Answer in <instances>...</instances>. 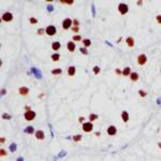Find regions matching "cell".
Wrapping results in <instances>:
<instances>
[{
  "label": "cell",
  "mask_w": 161,
  "mask_h": 161,
  "mask_svg": "<svg viewBox=\"0 0 161 161\" xmlns=\"http://www.w3.org/2000/svg\"><path fill=\"white\" fill-rule=\"evenodd\" d=\"M156 19H157V22L159 24H161V15H157V16H156Z\"/></svg>",
  "instance_id": "cell-33"
},
{
  "label": "cell",
  "mask_w": 161,
  "mask_h": 161,
  "mask_svg": "<svg viewBox=\"0 0 161 161\" xmlns=\"http://www.w3.org/2000/svg\"><path fill=\"white\" fill-rule=\"evenodd\" d=\"M82 129L84 132H91L93 129V125L90 121H86L82 125Z\"/></svg>",
  "instance_id": "cell-3"
},
{
  "label": "cell",
  "mask_w": 161,
  "mask_h": 161,
  "mask_svg": "<svg viewBox=\"0 0 161 161\" xmlns=\"http://www.w3.org/2000/svg\"><path fill=\"white\" fill-rule=\"evenodd\" d=\"M44 32H45V29H43V28L38 29V34H43Z\"/></svg>",
  "instance_id": "cell-31"
},
{
  "label": "cell",
  "mask_w": 161,
  "mask_h": 161,
  "mask_svg": "<svg viewBox=\"0 0 161 161\" xmlns=\"http://www.w3.org/2000/svg\"><path fill=\"white\" fill-rule=\"evenodd\" d=\"M121 119H122L123 122H127L129 120V114H128L127 111H122L121 112Z\"/></svg>",
  "instance_id": "cell-13"
},
{
  "label": "cell",
  "mask_w": 161,
  "mask_h": 161,
  "mask_svg": "<svg viewBox=\"0 0 161 161\" xmlns=\"http://www.w3.org/2000/svg\"><path fill=\"white\" fill-rule=\"evenodd\" d=\"M35 116H37V114H35V112H33V111L25 112V114H24V117H25V119H26L27 121L33 120V119L35 118Z\"/></svg>",
  "instance_id": "cell-2"
},
{
  "label": "cell",
  "mask_w": 161,
  "mask_h": 161,
  "mask_svg": "<svg viewBox=\"0 0 161 161\" xmlns=\"http://www.w3.org/2000/svg\"><path fill=\"white\" fill-rule=\"evenodd\" d=\"M80 51H81V53H83V54H85V55H87V54H88V52H87L86 47H81V48H80Z\"/></svg>",
  "instance_id": "cell-29"
},
{
  "label": "cell",
  "mask_w": 161,
  "mask_h": 161,
  "mask_svg": "<svg viewBox=\"0 0 161 161\" xmlns=\"http://www.w3.org/2000/svg\"><path fill=\"white\" fill-rule=\"evenodd\" d=\"M72 24H73V20H72L71 18H66V19H64L62 20V28H64L65 30H67V29H69V28H71L72 27Z\"/></svg>",
  "instance_id": "cell-5"
},
{
  "label": "cell",
  "mask_w": 161,
  "mask_h": 161,
  "mask_svg": "<svg viewBox=\"0 0 161 161\" xmlns=\"http://www.w3.org/2000/svg\"><path fill=\"white\" fill-rule=\"evenodd\" d=\"M83 44H84L85 47H88V46L91 45V42H90L89 39H84V40H83Z\"/></svg>",
  "instance_id": "cell-19"
},
{
  "label": "cell",
  "mask_w": 161,
  "mask_h": 161,
  "mask_svg": "<svg viewBox=\"0 0 161 161\" xmlns=\"http://www.w3.org/2000/svg\"><path fill=\"white\" fill-rule=\"evenodd\" d=\"M72 31H73V32H79L80 27H75V26H73V27H72Z\"/></svg>",
  "instance_id": "cell-30"
},
{
  "label": "cell",
  "mask_w": 161,
  "mask_h": 161,
  "mask_svg": "<svg viewBox=\"0 0 161 161\" xmlns=\"http://www.w3.org/2000/svg\"><path fill=\"white\" fill-rule=\"evenodd\" d=\"M131 73H132V72H131L130 67H126V68L122 70V75H125V76H130Z\"/></svg>",
  "instance_id": "cell-14"
},
{
  "label": "cell",
  "mask_w": 161,
  "mask_h": 161,
  "mask_svg": "<svg viewBox=\"0 0 161 161\" xmlns=\"http://www.w3.org/2000/svg\"><path fill=\"white\" fill-rule=\"evenodd\" d=\"M56 32H57V29H56L55 26H53V25H49V26H47V27L45 28V33L47 35H49V37L55 35Z\"/></svg>",
  "instance_id": "cell-1"
},
{
  "label": "cell",
  "mask_w": 161,
  "mask_h": 161,
  "mask_svg": "<svg viewBox=\"0 0 161 161\" xmlns=\"http://www.w3.org/2000/svg\"><path fill=\"white\" fill-rule=\"evenodd\" d=\"M92 71H93V73H95V74H99L100 73V68L98 66H96V67H93Z\"/></svg>",
  "instance_id": "cell-24"
},
{
  "label": "cell",
  "mask_w": 161,
  "mask_h": 161,
  "mask_svg": "<svg viewBox=\"0 0 161 161\" xmlns=\"http://www.w3.org/2000/svg\"><path fill=\"white\" fill-rule=\"evenodd\" d=\"M75 67H73V66H71V67H69L68 68V74L70 75V76H73L74 74H75Z\"/></svg>",
  "instance_id": "cell-16"
},
{
  "label": "cell",
  "mask_w": 161,
  "mask_h": 161,
  "mask_svg": "<svg viewBox=\"0 0 161 161\" xmlns=\"http://www.w3.org/2000/svg\"><path fill=\"white\" fill-rule=\"evenodd\" d=\"M0 150H1V152H0V153H1V156H6L7 155V152L4 149H0Z\"/></svg>",
  "instance_id": "cell-35"
},
{
  "label": "cell",
  "mask_w": 161,
  "mask_h": 161,
  "mask_svg": "<svg viewBox=\"0 0 161 161\" xmlns=\"http://www.w3.org/2000/svg\"><path fill=\"white\" fill-rule=\"evenodd\" d=\"M59 58H60V55L58 53H55V54L52 55V60H53V61H58Z\"/></svg>",
  "instance_id": "cell-18"
},
{
  "label": "cell",
  "mask_w": 161,
  "mask_h": 161,
  "mask_svg": "<svg viewBox=\"0 0 161 161\" xmlns=\"http://www.w3.org/2000/svg\"><path fill=\"white\" fill-rule=\"evenodd\" d=\"M129 77H130V80H131L132 82H137V81L139 80L140 76H139V73H137V72H132Z\"/></svg>",
  "instance_id": "cell-15"
},
{
  "label": "cell",
  "mask_w": 161,
  "mask_h": 161,
  "mask_svg": "<svg viewBox=\"0 0 161 161\" xmlns=\"http://www.w3.org/2000/svg\"><path fill=\"white\" fill-rule=\"evenodd\" d=\"M115 73H116L117 75H120V74H122V71H120L119 69H116V70H115Z\"/></svg>",
  "instance_id": "cell-34"
},
{
  "label": "cell",
  "mask_w": 161,
  "mask_h": 161,
  "mask_svg": "<svg viewBox=\"0 0 161 161\" xmlns=\"http://www.w3.org/2000/svg\"><path fill=\"white\" fill-rule=\"evenodd\" d=\"M146 61H147V57L145 54H141V55H139L138 56V64L140 66H143L146 64Z\"/></svg>",
  "instance_id": "cell-6"
},
{
  "label": "cell",
  "mask_w": 161,
  "mask_h": 161,
  "mask_svg": "<svg viewBox=\"0 0 161 161\" xmlns=\"http://www.w3.org/2000/svg\"><path fill=\"white\" fill-rule=\"evenodd\" d=\"M25 108H26V112L31 111V106H29V105H26V106H25Z\"/></svg>",
  "instance_id": "cell-36"
},
{
  "label": "cell",
  "mask_w": 161,
  "mask_h": 161,
  "mask_svg": "<svg viewBox=\"0 0 161 161\" xmlns=\"http://www.w3.org/2000/svg\"><path fill=\"white\" fill-rule=\"evenodd\" d=\"M98 119V115L97 114H90L89 115V121L91 122V121H93V120H97Z\"/></svg>",
  "instance_id": "cell-21"
},
{
  "label": "cell",
  "mask_w": 161,
  "mask_h": 161,
  "mask_svg": "<svg viewBox=\"0 0 161 161\" xmlns=\"http://www.w3.org/2000/svg\"><path fill=\"white\" fill-rule=\"evenodd\" d=\"M18 92H19V95H22V96H27L28 93H29V88L28 87H19L18 88Z\"/></svg>",
  "instance_id": "cell-9"
},
{
  "label": "cell",
  "mask_w": 161,
  "mask_h": 161,
  "mask_svg": "<svg viewBox=\"0 0 161 161\" xmlns=\"http://www.w3.org/2000/svg\"><path fill=\"white\" fill-rule=\"evenodd\" d=\"M67 47H68L69 52H74L75 51V43L73 41H70V42H68V44H67Z\"/></svg>",
  "instance_id": "cell-12"
},
{
  "label": "cell",
  "mask_w": 161,
  "mask_h": 161,
  "mask_svg": "<svg viewBox=\"0 0 161 161\" xmlns=\"http://www.w3.org/2000/svg\"><path fill=\"white\" fill-rule=\"evenodd\" d=\"M61 72H62L61 69H54V70H52V74L53 75H59V74H61Z\"/></svg>",
  "instance_id": "cell-20"
},
{
  "label": "cell",
  "mask_w": 161,
  "mask_h": 161,
  "mask_svg": "<svg viewBox=\"0 0 161 161\" xmlns=\"http://www.w3.org/2000/svg\"><path fill=\"white\" fill-rule=\"evenodd\" d=\"M52 48H53L54 51H58L60 48V43L59 42H53V44H52Z\"/></svg>",
  "instance_id": "cell-17"
},
{
  "label": "cell",
  "mask_w": 161,
  "mask_h": 161,
  "mask_svg": "<svg viewBox=\"0 0 161 161\" xmlns=\"http://www.w3.org/2000/svg\"><path fill=\"white\" fill-rule=\"evenodd\" d=\"M139 95L140 96H142V97H146V95H147V92L146 91H144V90H139Z\"/></svg>",
  "instance_id": "cell-28"
},
{
  "label": "cell",
  "mask_w": 161,
  "mask_h": 161,
  "mask_svg": "<svg viewBox=\"0 0 161 161\" xmlns=\"http://www.w3.org/2000/svg\"><path fill=\"white\" fill-rule=\"evenodd\" d=\"M106 132H107L108 135H111V137L116 135V133H117V128H116L115 126H110V127L107 128Z\"/></svg>",
  "instance_id": "cell-8"
},
{
  "label": "cell",
  "mask_w": 161,
  "mask_h": 161,
  "mask_svg": "<svg viewBox=\"0 0 161 161\" xmlns=\"http://www.w3.org/2000/svg\"><path fill=\"white\" fill-rule=\"evenodd\" d=\"M72 39H73V42H79V41L82 40V37H81V35H74Z\"/></svg>",
  "instance_id": "cell-25"
},
{
  "label": "cell",
  "mask_w": 161,
  "mask_h": 161,
  "mask_svg": "<svg viewBox=\"0 0 161 161\" xmlns=\"http://www.w3.org/2000/svg\"><path fill=\"white\" fill-rule=\"evenodd\" d=\"M12 19H13V15H12L11 13H10V12L3 13V15H2V20H3V22L9 23V22H11Z\"/></svg>",
  "instance_id": "cell-7"
},
{
  "label": "cell",
  "mask_w": 161,
  "mask_h": 161,
  "mask_svg": "<svg viewBox=\"0 0 161 161\" xmlns=\"http://www.w3.org/2000/svg\"><path fill=\"white\" fill-rule=\"evenodd\" d=\"M73 141H74V142H80V141H82V134H77V135H74V137H73Z\"/></svg>",
  "instance_id": "cell-22"
},
{
  "label": "cell",
  "mask_w": 161,
  "mask_h": 161,
  "mask_svg": "<svg viewBox=\"0 0 161 161\" xmlns=\"http://www.w3.org/2000/svg\"><path fill=\"white\" fill-rule=\"evenodd\" d=\"M138 3H139V6H142V4H143V2H142V1H139Z\"/></svg>",
  "instance_id": "cell-39"
},
{
  "label": "cell",
  "mask_w": 161,
  "mask_h": 161,
  "mask_svg": "<svg viewBox=\"0 0 161 161\" xmlns=\"http://www.w3.org/2000/svg\"><path fill=\"white\" fill-rule=\"evenodd\" d=\"M126 43H127V45L129 46V47H133L134 44H135V42H134V39L132 37H128L126 39Z\"/></svg>",
  "instance_id": "cell-11"
},
{
  "label": "cell",
  "mask_w": 161,
  "mask_h": 161,
  "mask_svg": "<svg viewBox=\"0 0 161 161\" xmlns=\"http://www.w3.org/2000/svg\"><path fill=\"white\" fill-rule=\"evenodd\" d=\"M25 131L27 132V133H29V134H31V133H33V128H32V127H28Z\"/></svg>",
  "instance_id": "cell-27"
},
{
  "label": "cell",
  "mask_w": 161,
  "mask_h": 161,
  "mask_svg": "<svg viewBox=\"0 0 161 161\" xmlns=\"http://www.w3.org/2000/svg\"><path fill=\"white\" fill-rule=\"evenodd\" d=\"M118 11L121 15H125L127 14L128 11H129V8H128V4L126 3H119L118 4Z\"/></svg>",
  "instance_id": "cell-4"
},
{
  "label": "cell",
  "mask_w": 161,
  "mask_h": 161,
  "mask_svg": "<svg viewBox=\"0 0 161 161\" xmlns=\"http://www.w3.org/2000/svg\"><path fill=\"white\" fill-rule=\"evenodd\" d=\"M2 117H3V118H8V119L10 118V116L8 115V114H3V115H2Z\"/></svg>",
  "instance_id": "cell-37"
},
{
  "label": "cell",
  "mask_w": 161,
  "mask_h": 161,
  "mask_svg": "<svg viewBox=\"0 0 161 161\" xmlns=\"http://www.w3.org/2000/svg\"><path fill=\"white\" fill-rule=\"evenodd\" d=\"M73 25L75 26V27H79V25H80L79 20H77V19H73Z\"/></svg>",
  "instance_id": "cell-32"
},
{
  "label": "cell",
  "mask_w": 161,
  "mask_h": 161,
  "mask_svg": "<svg viewBox=\"0 0 161 161\" xmlns=\"http://www.w3.org/2000/svg\"><path fill=\"white\" fill-rule=\"evenodd\" d=\"M61 3H66V4H73L74 0H61Z\"/></svg>",
  "instance_id": "cell-23"
},
{
  "label": "cell",
  "mask_w": 161,
  "mask_h": 161,
  "mask_svg": "<svg viewBox=\"0 0 161 161\" xmlns=\"http://www.w3.org/2000/svg\"><path fill=\"white\" fill-rule=\"evenodd\" d=\"M84 120H85V118H84V117H80V118H79V121H80V122L84 121Z\"/></svg>",
  "instance_id": "cell-38"
},
{
  "label": "cell",
  "mask_w": 161,
  "mask_h": 161,
  "mask_svg": "<svg viewBox=\"0 0 161 161\" xmlns=\"http://www.w3.org/2000/svg\"><path fill=\"white\" fill-rule=\"evenodd\" d=\"M34 135H35V138H37L38 140H43L45 138L44 131H42V130H37L34 132Z\"/></svg>",
  "instance_id": "cell-10"
},
{
  "label": "cell",
  "mask_w": 161,
  "mask_h": 161,
  "mask_svg": "<svg viewBox=\"0 0 161 161\" xmlns=\"http://www.w3.org/2000/svg\"><path fill=\"white\" fill-rule=\"evenodd\" d=\"M158 146H159V147L161 148V143H159V144H158Z\"/></svg>",
  "instance_id": "cell-40"
},
{
  "label": "cell",
  "mask_w": 161,
  "mask_h": 161,
  "mask_svg": "<svg viewBox=\"0 0 161 161\" xmlns=\"http://www.w3.org/2000/svg\"><path fill=\"white\" fill-rule=\"evenodd\" d=\"M29 22L32 24V25H34V24H37L38 23V19L37 18H34V17H30L29 18Z\"/></svg>",
  "instance_id": "cell-26"
}]
</instances>
